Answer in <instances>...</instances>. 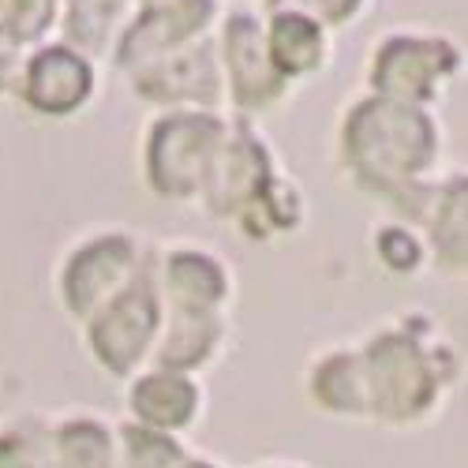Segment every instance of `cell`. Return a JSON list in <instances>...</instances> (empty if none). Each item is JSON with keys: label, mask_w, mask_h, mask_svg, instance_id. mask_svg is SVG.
Wrapping results in <instances>:
<instances>
[{"label": "cell", "mask_w": 468, "mask_h": 468, "mask_svg": "<svg viewBox=\"0 0 468 468\" xmlns=\"http://www.w3.org/2000/svg\"><path fill=\"white\" fill-rule=\"evenodd\" d=\"M345 154L375 187L401 184L435 154V128L409 101H364L345 128Z\"/></svg>", "instance_id": "cell-1"}, {"label": "cell", "mask_w": 468, "mask_h": 468, "mask_svg": "<svg viewBox=\"0 0 468 468\" xmlns=\"http://www.w3.org/2000/svg\"><path fill=\"white\" fill-rule=\"evenodd\" d=\"M367 412L386 420H412L435 398V371L427 353L405 334H378L360 360Z\"/></svg>", "instance_id": "cell-2"}, {"label": "cell", "mask_w": 468, "mask_h": 468, "mask_svg": "<svg viewBox=\"0 0 468 468\" xmlns=\"http://www.w3.org/2000/svg\"><path fill=\"white\" fill-rule=\"evenodd\" d=\"M221 146V124L214 116H169L150 139V180L165 195H191L207 180L214 150Z\"/></svg>", "instance_id": "cell-3"}, {"label": "cell", "mask_w": 468, "mask_h": 468, "mask_svg": "<svg viewBox=\"0 0 468 468\" xmlns=\"http://www.w3.org/2000/svg\"><path fill=\"white\" fill-rule=\"evenodd\" d=\"M154 330H158V300L146 278H135L101 303L90 326V345L109 371L124 375L143 360Z\"/></svg>", "instance_id": "cell-4"}, {"label": "cell", "mask_w": 468, "mask_h": 468, "mask_svg": "<svg viewBox=\"0 0 468 468\" xmlns=\"http://www.w3.org/2000/svg\"><path fill=\"white\" fill-rule=\"evenodd\" d=\"M453 68V49L446 42H416L398 37L375 60V87L394 101H416L435 90V80Z\"/></svg>", "instance_id": "cell-5"}, {"label": "cell", "mask_w": 468, "mask_h": 468, "mask_svg": "<svg viewBox=\"0 0 468 468\" xmlns=\"http://www.w3.org/2000/svg\"><path fill=\"white\" fill-rule=\"evenodd\" d=\"M132 262H135V251L121 237H105V240L87 244L68 262V274H64L68 307L75 311V315H90V311H98L116 289L124 285V274L132 270Z\"/></svg>", "instance_id": "cell-6"}, {"label": "cell", "mask_w": 468, "mask_h": 468, "mask_svg": "<svg viewBox=\"0 0 468 468\" xmlns=\"http://www.w3.org/2000/svg\"><path fill=\"white\" fill-rule=\"evenodd\" d=\"M270 165H266V150L240 128L237 139L214 150V162L207 169V187H210V207L218 214H237L251 207V199L266 187Z\"/></svg>", "instance_id": "cell-7"}, {"label": "cell", "mask_w": 468, "mask_h": 468, "mask_svg": "<svg viewBox=\"0 0 468 468\" xmlns=\"http://www.w3.org/2000/svg\"><path fill=\"white\" fill-rule=\"evenodd\" d=\"M225 64L232 75V94H237L240 105H262L278 98L285 87V75L270 64L262 34L248 16L229 19L225 27Z\"/></svg>", "instance_id": "cell-8"}, {"label": "cell", "mask_w": 468, "mask_h": 468, "mask_svg": "<svg viewBox=\"0 0 468 468\" xmlns=\"http://www.w3.org/2000/svg\"><path fill=\"white\" fill-rule=\"evenodd\" d=\"M210 19V0H146L143 19L124 37L121 60L139 64L173 49Z\"/></svg>", "instance_id": "cell-9"}, {"label": "cell", "mask_w": 468, "mask_h": 468, "mask_svg": "<svg viewBox=\"0 0 468 468\" xmlns=\"http://www.w3.org/2000/svg\"><path fill=\"white\" fill-rule=\"evenodd\" d=\"M90 90V68L68 49L37 53L27 68V101L42 112H68Z\"/></svg>", "instance_id": "cell-10"}, {"label": "cell", "mask_w": 468, "mask_h": 468, "mask_svg": "<svg viewBox=\"0 0 468 468\" xmlns=\"http://www.w3.org/2000/svg\"><path fill=\"white\" fill-rule=\"evenodd\" d=\"M218 341V319L214 311H195V307H173V323L165 341L158 345V360L169 371H184L203 364L207 353Z\"/></svg>", "instance_id": "cell-11"}, {"label": "cell", "mask_w": 468, "mask_h": 468, "mask_svg": "<svg viewBox=\"0 0 468 468\" xmlns=\"http://www.w3.org/2000/svg\"><path fill=\"white\" fill-rule=\"evenodd\" d=\"M165 289L173 307H195V311H214V303L225 292V274L214 259L176 251L165 266Z\"/></svg>", "instance_id": "cell-12"}, {"label": "cell", "mask_w": 468, "mask_h": 468, "mask_svg": "<svg viewBox=\"0 0 468 468\" xmlns=\"http://www.w3.org/2000/svg\"><path fill=\"white\" fill-rule=\"evenodd\" d=\"M132 409L150 427H180L195 412V386L180 375H150L132 389Z\"/></svg>", "instance_id": "cell-13"}, {"label": "cell", "mask_w": 468, "mask_h": 468, "mask_svg": "<svg viewBox=\"0 0 468 468\" xmlns=\"http://www.w3.org/2000/svg\"><path fill=\"white\" fill-rule=\"evenodd\" d=\"M266 53H270V64H274L282 75H300V71L319 64V57H323V34H319V27L311 19L282 12V16H274V27H270Z\"/></svg>", "instance_id": "cell-14"}, {"label": "cell", "mask_w": 468, "mask_h": 468, "mask_svg": "<svg viewBox=\"0 0 468 468\" xmlns=\"http://www.w3.org/2000/svg\"><path fill=\"white\" fill-rule=\"evenodd\" d=\"M53 468H116L112 442L94 420H71L53 439Z\"/></svg>", "instance_id": "cell-15"}, {"label": "cell", "mask_w": 468, "mask_h": 468, "mask_svg": "<svg viewBox=\"0 0 468 468\" xmlns=\"http://www.w3.org/2000/svg\"><path fill=\"white\" fill-rule=\"evenodd\" d=\"M143 83V94L150 98H214V68H210V57L207 53H195V57H176L173 64L150 71V75H139Z\"/></svg>", "instance_id": "cell-16"}, {"label": "cell", "mask_w": 468, "mask_h": 468, "mask_svg": "<svg viewBox=\"0 0 468 468\" xmlns=\"http://www.w3.org/2000/svg\"><path fill=\"white\" fill-rule=\"evenodd\" d=\"M315 394L323 405L341 409V412H367V394H364V371L356 356H330L315 371Z\"/></svg>", "instance_id": "cell-17"}, {"label": "cell", "mask_w": 468, "mask_h": 468, "mask_svg": "<svg viewBox=\"0 0 468 468\" xmlns=\"http://www.w3.org/2000/svg\"><path fill=\"white\" fill-rule=\"evenodd\" d=\"M184 450L158 427H124V468H176Z\"/></svg>", "instance_id": "cell-18"}, {"label": "cell", "mask_w": 468, "mask_h": 468, "mask_svg": "<svg viewBox=\"0 0 468 468\" xmlns=\"http://www.w3.org/2000/svg\"><path fill=\"white\" fill-rule=\"evenodd\" d=\"M53 19V0H0V34L8 42H30Z\"/></svg>", "instance_id": "cell-19"}, {"label": "cell", "mask_w": 468, "mask_h": 468, "mask_svg": "<svg viewBox=\"0 0 468 468\" xmlns=\"http://www.w3.org/2000/svg\"><path fill=\"white\" fill-rule=\"evenodd\" d=\"M0 468H46V457L37 453V446L27 435L12 431L0 439Z\"/></svg>", "instance_id": "cell-20"}, {"label": "cell", "mask_w": 468, "mask_h": 468, "mask_svg": "<svg viewBox=\"0 0 468 468\" xmlns=\"http://www.w3.org/2000/svg\"><path fill=\"white\" fill-rule=\"evenodd\" d=\"M289 5H300V8H307L311 16H319L323 23H341L345 16H353L356 0H289Z\"/></svg>", "instance_id": "cell-21"}, {"label": "cell", "mask_w": 468, "mask_h": 468, "mask_svg": "<svg viewBox=\"0 0 468 468\" xmlns=\"http://www.w3.org/2000/svg\"><path fill=\"white\" fill-rule=\"evenodd\" d=\"M12 75H16V46L0 34V90L12 83Z\"/></svg>", "instance_id": "cell-22"}, {"label": "cell", "mask_w": 468, "mask_h": 468, "mask_svg": "<svg viewBox=\"0 0 468 468\" xmlns=\"http://www.w3.org/2000/svg\"><path fill=\"white\" fill-rule=\"evenodd\" d=\"M176 468H210V464H203V461H191V457H184Z\"/></svg>", "instance_id": "cell-23"}]
</instances>
